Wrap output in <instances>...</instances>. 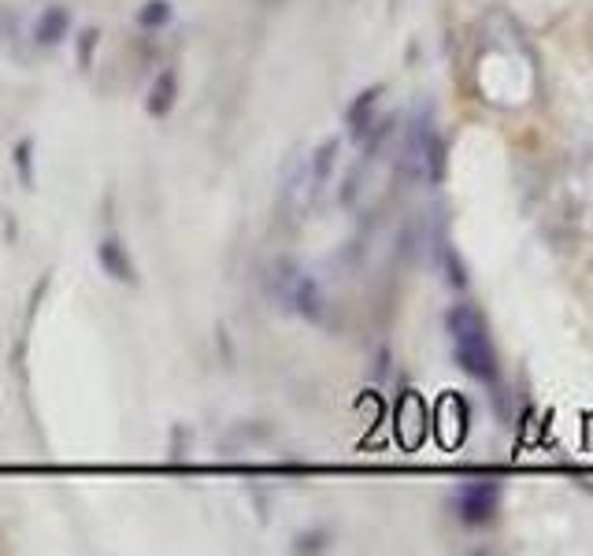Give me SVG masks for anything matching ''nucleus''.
<instances>
[{"label": "nucleus", "instance_id": "1", "mask_svg": "<svg viewBox=\"0 0 593 556\" xmlns=\"http://www.w3.org/2000/svg\"><path fill=\"white\" fill-rule=\"evenodd\" d=\"M445 327H449V337H453V353H456V363L475 375L482 382H493L497 379V349L490 342V330H486V319L467 304H456L453 312L445 316Z\"/></svg>", "mask_w": 593, "mask_h": 556}, {"label": "nucleus", "instance_id": "2", "mask_svg": "<svg viewBox=\"0 0 593 556\" xmlns=\"http://www.w3.org/2000/svg\"><path fill=\"white\" fill-rule=\"evenodd\" d=\"M497 501H501V489L497 482H472L456 493V512L467 527H482V523L493 519L497 512Z\"/></svg>", "mask_w": 593, "mask_h": 556}, {"label": "nucleus", "instance_id": "3", "mask_svg": "<svg viewBox=\"0 0 593 556\" xmlns=\"http://www.w3.org/2000/svg\"><path fill=\"white\" fill-rule=\"evenodd\" d=\"M278 282H283V297L297 308L301 316H308V319L319 316V290H316L311 278H304L293 267H278Z\"/></svg>", "mask_w": 593, "mask_h": 556}, {"label": "nucleus", "instance_id": "4", "mask_svg": "<svg viewBox=\"0 0 593 556\" xmlns=\"http://www.w3.org/2000/svg\"><path fill=\"white\" fill-rule=\"evenodd\" d=\"M97 256H101V267H104L112 278H119V282H134V278H138V274H134V264H130V256H127V249H122L119 238L101 241Z\"/></svg>", "mask_w": 593, "mask_h": 556}, {"label": "nucleus", "instance_id": "5", "mask_svg": "<svg viewBox=\"0 0 593 556\" xmlns=\"http://www.w3.org/2000/svg\"><path fill=\"white\" fill-rule=\"evenodd\" d=\"M67 30H71V15L64 8H49V12H41V19L34 26V38H38V45H59L67 38Z\"/></svg>", "mask_w": 593, "mask_h": 556}, {"label": "nucleus", "instance_id": "6", "mask_svg": "<svg viewBox=\"0 0 593 556\" xmlns=\"http://www.w3.org/2000/svg\"><path fill=\"white\" fill-rule=\"evenodd\" d=\"M175 104V75H160L148 93V112L152 115H167Z\"/></svg>", "mask_w": 593, "mask_h": 556}, {"label": "nucleus", "instance_id": "7", "mask_svg": "<svg viewBox=\"0 0 593 556\" xmlns=\"http://www.w3.org/2000/svg\"><path fill=\"white\" fill-rule=\"evenodd\" d=\"M138 22H141L145 30L167 26V22H171V4H167V0H148V4L138 12Z\"/></svg>", "mask_w": 593, "mask_h": 556}, {"label": "nucleus", "instance_id": "8", "mask_svg": "<svg viewBox=\"0 0 593 556\" xmlns=\"http://www.w3.org/2000/svg\"><path fill=\"white\" fill-rule=\"evenodd\" d=\"M374 104V93H364V97L353 104L349 119H353V134H364V122H367V108Z\"/></svg>", "mask_w": 593, "mask_h": 556}]
</instances>
